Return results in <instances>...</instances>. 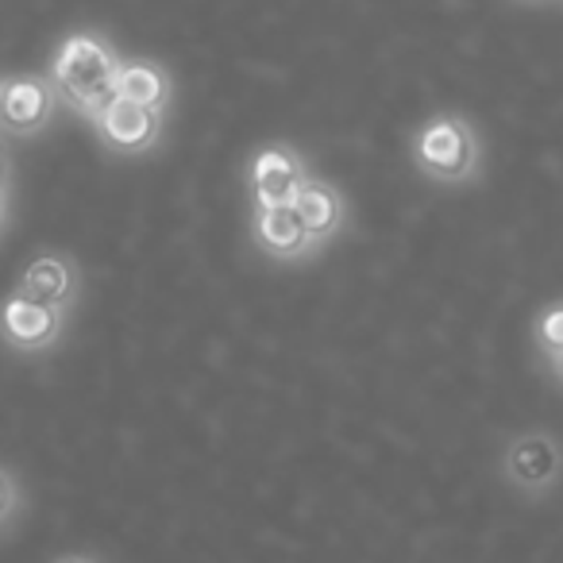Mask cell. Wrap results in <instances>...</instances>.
Wrapping results in <instances>:
<instances>
[{
  "label": "cell",
  "mask_w": 563,
  "mask_h": 563,
  "mask_svg": "<svg viewBox=\"0 0 563 563\" xmlns=\"http://www.w3.org/2000/svg\"><path fill=\"white\" fill-rule=\"evenodd\" d=\"M120 63H124V58H120L101 35L78 32L58 47L55 66H51V86H55L58 97H66L70 109L97 120L117 101Z\"/></svg>",
  "instance_id": "cell-1"
},
{
  "label": "cell",
  "mask_w": 563,
  "mask_h": 563,
  "mask_svg": "<svg viewBox=\"0 0 563 563\" xmlns=\"http://www.w3.org/2000/svg\"><path fill=\"white\" fill-rule=\"evenodd\" d=\"M413 163L437 181H467L478 170V135L455 112L432 117L421 132L413 135Z\"/></svg>",
  "instance_id": "cell-2"
},
{
  "label": "cell",
  "mask_w": 563,
  "mask_h": 563,
  "mask_svg": "<svg viewBox=\"0 0 563 563\" xmlns=\"http://www.w3.org/2000/svg\"><path fill=\"white\" fill-rule=\"evenodd\" d=\"M501 467L521 494H544L563 478V448L552 432H517L506 444Z\"/></svg>",
  "instance_id": "cell-3"
},
{
  "label": "cell",
  "mask_w": 563,
  "mask_h": 563,
  "mask_svg": "<svg viewBox=\"0 0 563 563\" xmlns=\"http://www.w3.org/2000/svg\"><path fill=\"white\" fill-rule=\"evenodd\" d=\"M309 170L301 163V155L286 143H271L251 158V197H255V209H282V205H294L306 186Z\"/></svg>",
  "instance_id": "cell-4"
},
{
  "label": "cell",
  "mask_w": 563,
  "mask_h": 563,
  "mask_svg": "<svg viewBox=\"0 0 563 563\" xmlns=\"http://www.w3.org/2000/svg\"><path fill=\"white\" fill-rule=\"evenodd\" d=\"M63 324H66V313H58V309H51V306H40V301L24 298V294H16V290L0 306V336H4V344L24 355H40V352H47V347H55L58 336H63Z\"/></svg>",
  "instance_id": "cell-5"
},
{
  "label": "cell",
  "mask_w": 563,
  "mask_h": 563,
  "mask_svg": "<svg viewBox=\"0 0 563 563\" xmlns=\"http://www.w3.org/2000/svg\"><path fill=\"white\" fill-rule=\"evenodd\" d=\"M55 104L58 93L47 78H35V74L9 78L0 89V128L12 135H35L51 124Z\"/></svg>",
  "instance_id": "cell-6"
},
{
  "label": "cell",
  "mask_w": 563,
  "mask_h": 563,
  "mask_svg": "<svg viewBox=\"0 0 563 563\" xmlns=\"http://www.w3.org/2000/svg\"><path fill=\"white\" fill-rule=\"evenodd\" d=\"M93 124H97V132H101L104 147L120 151V155H143V151L155 147L158 135H163V112L117 97Z\"/></svg>",
  "instance_id": "cell-7"
},
{
  "label": "cell",
  "mask_w": 563,
  "mask_h": 563,
  "mask_svg": "<svg viewBox=\"0 0 563 563\" xmlns=\"http://www.w3.org/2000/svg\"><path fill=\"white\" fill-rule=\"evenodd\" d=\"M16 294L40 301V306L58 309V313H70L74 298H78V266L63 251H40L24 266V274H20Z\"/></svg>",
  "instance_id": "cell-8"
},
{
  "label": "cell",
  "mask_w": 563,
  "mask_h": 563,
  "mask_svg": "<svg viewBox=\"0 0 563 563\" xmlns=\"http://www.w3.org/2000/svg\"><path fill=\"white\" fill-rule=\"evenodd\" d=\"M255 243L278 263H294V258H306L313 240H309L306 224H301L298 209L294 205H282V209H255Z\"/></svg>",
  "instance_id": "cell-9"
},
{
  "label": "cell",
  "mask_w": 563,
  "mask_h": 563,
  "mask_svg": "<svg viewBox=\"0 0 563 563\" xmlns=\"http://www.w3.org/2000/svg\"><path fill=\"white\" fill-rule=\"evenodd\" d=\"M294 209H298L301 224H306V232L313 243L332 240V235L344 228V217H347V205H344V197H340V189L321 178H313V174H309L306 186H301Z\"/></svg>",
  "instance_id": "cell-10"
},
{
  "label": "cell",
  "mask_w": 563,
  "mask_h": 563,
  "mask_svg": "<svg viewBox=\"0 0 563 563\" xmlns=\"http://www.w3.org/2000/svg\"><path fill=\"white\" fill-rule=\"evenodd\" d=\"M117 97L135 101V104H147V109H155V112H166V101H170V78H166V70L155 63H120Z\"/></svg>",
  "instance_id": "cell-11"
},
{
  "label": "cell",
  "mask_w": 563,
  "mask_h": 563,
  "mask_svg": "<svg viewBox=\"0 0 563 563\" xmlns=\"http://www.w3.org/2000/svg\"><path fill=\"white\" fill-rule=\"evenodd\" d=\"M532 344H537L548 360H552L555 352H563V301L548 306L544 313L537 317V324H532Z\"/></svg>",
  "instance_id": "cell-12"
},
{
  "label": "cell",
  "mask_w": 563,
  "mask_h": 563,
  "mask_svg": "<svg viewBox=\"0 0 563 563\" xmlns=\"http://www.w3.org/2000/svg\"><path fill=\"white\" fill-rule=\"evenodd\" d=\"M20 509V486L9 467H0V525H9Z\"/></svg>",
  "instance_id": "cell-13"
},
{
  "label": "cell",
  "mask_w": 563,
  "mask_h": 563,
  "mask_svg": "<svg viewBox=\"0 0 563 563\" xmlns=\"http://www.w3.org/2000/svg\"><path fill=\"white\" fill-rule=\"evenodd\" d=\"M552 375L563 383V352H555V355H552Z\"/></svg>",
  "instance_id": "cell-14"
},
{
  "label": "cell",
  "mask_w": 563,
  "mask_h": 563,
  "mask_svg": "<svg viewBox=\"0 0 563 563\" xmlns=\"http://www.w3.org/2000/svg\"><path fill=\"white\" fill-rule=\"evenodd\" d=\"M55 563H97V560H89V555H63V560H55Z\"/></svg>",
  "instance_id": "cell-15"
},
{
  "label": "cell",
  "mask_w": 563,
  "mask_h": 563,
  "mask_svg": "<svg viewBox=\"0 0 563 563\" xmlns=\"http://www.w3.org/2000/svg\"><path fill=\"white\" fill-rule=\"evenodd\" d=\"M0 89H4V81H0Z\"/></svg>",
  "instance_id": "cell-16"
}]
</instances>
